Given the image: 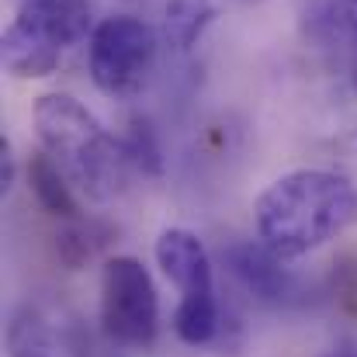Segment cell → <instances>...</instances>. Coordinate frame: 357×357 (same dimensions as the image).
<instances>
[{
	"instance_id": "cell-13",
	"label": "cell",
	"mask_w": 357,
	"mask_h": 357,
	"mask_svg": "<svg viewBox=\"0 0 357 357\" xmlns=\"http://www.w3.org/2000/svg\"><path fill=\"white\" fill-rule=\"evenodd\" d=\"M330 21L351 45H357V0H330Z\"/></svg>"
},
{
	"instance_id": "cell-11",
	"label": "cell",
	"mask_w": 357,
	"mask_h": 357,
	"mask_svg": "<svg viewBox=\"0 0 357 357\" xmlns=\"http://www.w3.org/2000/svg\"><path fill=\"white\" fill-rule=\"evenodd\" d=\"M215 7L212 0H167L163 7V31L177 49H191L202 31L212 24Z\"/></svg>"
},
{
	"instance_id": "cell-9",
	"label": "cell",
	"mask_w": 357,
	"mask_h": 357,
	"mask_svg": "<svg viewBox=\"0 0 357 357\" xmlns=\"http://www.w3.org/2000/svg\"><path fill=\"white\" fill-rule=\"evenodd\" d=\"M10 351L14 357H70L73 344L52 319L38 312H24L10 323Z\"/></svg>"
},
{
	"instance_id": "cell-6",
	"label": "cell",
	"mask_w": 357,
	"mask_h": 357,
	"mask_svg": "<svg viewBox=\"0 0 357 357\" xmlns=\"http://www.w3.org/2000/svg\"><path fill=\"white\" fill-rule=\"evenodd\" d=\"M156 264L174 281L181 298H208L215 295V278H212V257L205 243L191 229L170 226L156 239Z\"/></svg>"
},
{
	"instance_id": "cell-2",
	"label": "cell",
	"mask_w": 357,
	"mask_h": 357,
	"mask_svg": "<svg viewBox=\"0 0 357 357\" xmlns=\"http://www.w3.org/2000/svg\"><path fill=\"white\" fill-rule=\"evenodd\" d=\"M35 132L42 149L87 198L112 202L121 191L132 163L128 149L115 142L73 94H42L35 101Z\"/></svg>"
},
{
	"instance_id": "cell-3",
	"label": "cell",
	"mask_w": 357,
	"mask_h": 357,
	"mask_svg": "<svg viewBox=\"0 0 357 357\" xmlns=\"http://www.w3.org/2000/svg\"><path fill=\"white\" fill-rule=\"evenodd\" d=\"M94 14L87 0H24L3 31L0 56L10 77L42 80L94 35Z\"/></svg>"
},
{
	"instance_id": "cell-15",
	"label": "cell",
	"mask_w": 357,
	"mask_h": 357,
	"mask_svg": "<svg viewBox=\"0 0 357 357\" xmlns=\"http://www.w3.org/2000/svg\"><path fill=\"white\" fill-rule=\"evenodd\" d=\"M14 184V156H10V142L0 135V191L7 195Z\"/></svg>"
},
{
	"instance_id": "cell-16",
	"label": "cell",
	"mask_w": 357,
	"mask_h": 357,
	"mask_svg": "<svg viewBox=\"0 0 357 357\" xmlns=\"http://www.w3.org/2000/svg\"><path fill=\"white\" fill-rule=\"evenodd\" d=\"M330 357H357V354H330Z\"/></svg>"
},
{
	"instance_id": "cell-12",
	"label": "cell",
	"mask_w": 357,
	"mask_h": 357,
	"mask_svg": "<svg viewBox=\"0 0 357 357\" xmlns=\"http://www.w3.org/2000/svg\"><path fill=\"white\" fill-rule=\"evenodd\" d=\"M125 149H128V160H132V163H139L142 170H149V174H156V170H160V149H156L153 132H149V125H146V121H132V135H128Z\"/></svg>"
},
{
	"instance_id": "cell-1",
	"label": "cell",
	"mask_w": 357,
	"mask_h": 357,
	"mask_svg": "<svg viewBox=\"0 0 357 357\" xmlns=\"http://www.w3.org/2000/svg\"><path fill=\"white\" fill-rule=\"evenodd\" d=\"M357 219V191L340 170L302 167L271 181L257 205V239L278 257L295 260L337 239Z\"/></svg>"
},
{
	"instance_id": "cell-10",
	"label": "cell",
	"mask_w": 357,
	"mask_h": 357,
	"mask_svg": "<svg viewBox=\"0 0 357 357\" xmlns=\"http://www.w3.org/2000/svg\"><path fill=\"white\" fill-rule=\"evenodd\" d=\"M219 302L215 295L208 298H181L177 309H174V333L188 344V347H202V344H212L219 337Z\"/></svg>"
},
{
	"instance_id": "cell-5",
	"label": "cell",
	"mask_w": 357,
	"mask_h": 357,
	"mask_svg": "<svg viewBox=\"0 0 357 357\" xmlns=\"http://www.w3.org/2000/svg\"><path fill=\"white\" fill-rule=\"evenodd\" d=\"M101 326L125 351L153 347L160 333V298L149 271L135 257H112L101 271Z\"/></svg>"
},
{
	"instance_id": "cell-8",
	"label": "cell",
	"mask_w": 357,
	"mask_h": 357,
	"mask_svg": "<svg viewBox=\"0 0 357 357\" xmlns=\"http://www.w3.org/2000/svg\"><path fill=\"white\" fill-rule=\"evenodd\" d=\"M28 184L31 195L38 198V205L59 219H77V198L70 191V177L63 174V167L42 149L31 156L28 163Z\"/></svg>"
},
{
	"instance_id": "cell-4",
	"label": "cell",
	"mask_w": 357,
	"mask_h": 357,
	"mask_svg": "<svg viewBox=\"0 0 357 357\" xmlns=\"http://www.w3.org/2000/svg\"><path fill=\"white\" fill-rule=\"evenodd\" d=\"M156 66V35L132 14L105 17L87 42V70L101 94L135 98Z\"/></svg>"
},
{
	"instance_id": "cell-7",
	"label": "cell",
	"mask_w": 357,
	"mask_h": 357,
	"mask_svg": "<svg viewBox=\"0 0 357 357\" xmlns=\"http://www.w3.org/2000/svg\"><path fill=\"white\" fill-rule=\"evenodd\" d=\"M226 260H229L233 274L250 291H257L260 298H281V295L291 291V274L284 271V257H278L260 239L257 243H236V246H229Z\"/></svg>"
},
{
	"instance_id": "cell-14",
	"label": "cell",
	"mask_w": 357,
	"mask_h": 357,
	"mask_svg": "<svg viewBox=\"0 0 357 357\" xmlns=\"http://www.w3.org/2000/svg\"><path fill=\"white\" fill-rule=\"evenodd\" d=\"M333 170H340L357 191V125L340 135V142H337V167Z\"/></svg>"
}]
</instances>
